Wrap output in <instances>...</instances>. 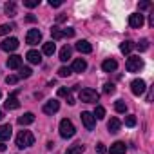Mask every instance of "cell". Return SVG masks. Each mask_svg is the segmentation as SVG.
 I'll use <instances>...</instances> for the list:
<instances>
[{"instance_id": "1", "label": "cell", "mask_w": 154, "mask_h": 154, "mask_svg": "<svg viewBox=\"0 0 154 154\" xmlns=\"http://www.w3.org/2000/svg\"><path fill=\"white\" fill-rule=\"evenodd\" d=\"M35 143V136L29 132V131H20L18 136H17V147L18 149H26V147H31Z\"/></svg>"}, {"instance_id": "2", "label": "cell", "mask_w": 154, "mask_h": 154, "mask_svg": "<svg viewBox=\"0 0 154 154\" xmlns=\"http://www.w3.org/2000/svg\"><path fill=\"white\" fill-rule=\"evenodd\" d=\"M78 98H80V102H84V103H96V102H98V98H100V94H98L94 89L85 87V89H82V91H80Z\"/></svg>"}, {"instance_id": "3", "label": "cell", "mask_w": 154, "mask_h": 154, "mask_svg": "<svg viewBox=\"0 0 154 154\" xmlns=\"http://www.w3.org/2000/svg\"><path fill=\"white\" fill-rule=\"evenodd\" d=\"M74 134H76V129H74L72 122L67 120V118H63V120L60 122V136L65 138V140H69V138H72Z\"/></svg>"}, {"instance_id": "4", "label": "cell", "mask_w": 154, "mask_h": 154, "mask_svg": "<svg viewBox=\"0 0 154 154\" xmlns=\"http://www.w3.org/2000/svg\"><path fill=\"white\" fill-rule=\"evenodd\" d=\"M141 67H143V60H141L140 56H131V58L127 60V63H125V69H127L129 72H138Z\"/></svg>"}, {"instance_id": "5", "label": "cell", "mask_w": 154, "mask_h": 154, "mask_svg": "<svg viewBox=\"0 0 154 154\" xmlns=\"http://www.w3.org/2000/svg\"><path fill=\"white\" fill-rule=\"evenodd\" d=\"M80 118H82V123L85 125V129H87V131H93V129H94V125H96V118L93 116V112L84 111V112L80 114Z\"/></svg>"}, {"instance_id": "6", "label": "cell", "mask_w": 154, "mask_h": 154, "mask_svg": "<svg viewBox=\"0 0 154 154\" xmlns=\"http://www.w3.org/2000/svg\"><path fill=\"white\" fill-rule=\"evenodd\" d=\"M145 82L141 80V78H136V80H132L131 82V91H132V94L134 96H140V94H143L145 93Z\"/></svg>"}, {"instance_id": "7", "label": "cell", "mask_w": 154, "mask_h": 154, "mask_svg": "<svg viewBox=\"0 0 154 154\" xmlns=\"http://www.w3.org/2000/svg\"><path fill=\"white\" fill-rule=\"evenodd\" d=\"M40 40H42V33H40L38 29H29V31H27V35H26V42H27L29 45H36Z\"/></svg>"}, {"instance_id": "8", "label": "cell", "mask_w": 154, "mask_h": 154, "mask_svg": "<svg viewBox=\"0 0 154 154\" xmlns=\"http://www.w3.org/2000/svg\"><path fill=\"white\" fill-rule=\"evenodd\" d=\"M17 94H18V91H15L13 94H9V98L4 102V107H6L8 111H15V109H18V107H20V102H18Z\"/></svg>"}, {"instance_id": "9", "label": "cell", "mask_w": 154, "mask_h": 154, "mask_svg": "<svg viewBox=\"0 0 154 154\" xmlns=\"http://www.w3.org/2000/svg\"><path fill=\"white\" fill-rule=\"evenodd\" d=\"M0 47H2V51L11 53V51H15V49L18 47V40H17V38H6L2 44H0Z\"/></svg>"}, {"instance_id": "10", "label": "cell", "mask_w": 154, "mask_h": 154, "mask_svg": "<svg viewBox=\"0 0 154 154\" xmlns=\"http://www.w3.org/2000/svg\"><path fill=\"white\" fill-rule=\"evenodd\" d=\"M143 15H140V13H134V15H131L129 17V26L131 27H134V29H140L141 26H143Z\"/></svg>"}, {"instance_id": "11", "label": "cell", "mask_w": 154, "mask_h": 154, "mask_svg": "<svg viewBox=\"0 0 154 154\" xmlns=\"http://www.w3.org/2000/svg\"><path fill=\"white\" fill-rule=\"evenodd\" d=\"M58 109H60V102L58 100H49L44 105V112L45 114H54V112H58Z\"/></svg>"}, {"instance_id": "12", "label": "cell", "mask_w": 154, "mask_h": 154, "mask_svg": "<svg viewBox=\"0 0 154 154\" xmlns=\"http://www.w3.org/2000/svg\"><path fill=\"white\" fill-rule=\"evenodd\" d=\"M127 152V145L123 141H114L109 149V154H125Z\"/></svg>"}, {"instance_id": "13", "label": "cell", "mask_w": 154, "mask_h": 154, "mask_svg": "<svg viewBox=\"0 0 154 154\" xmlns=\"http://www.w3.org/2000/svg\"><path fill=\"white\" fill-rule=\"evenodd\" d=\"M85 69H87V62H85L84 58H76V60L72 62V67H71L72 72H84Z\"/></svg>"}, {"instance_id": "14", "label": "cell", "mask_w": 154, "mask_h": 154, "mask_svg": "<svg viewBox=\"0 0 154 154\" xmlns=\"http://www.w3.org/2000/svg\"><path fill=\"white\" fill-rule=\"evenodd\" d=\"M11 134H13V129H11V125H9V123L0 125V141L9 140V138H11Z\"/></svg>"}, {"instance_id": "15", "label": "cell", "mask_w": 154, "mask_h": 154, "mask_svg": "<svg viewBox=\"0 0 154 154\" xmlns=\"http://www.w3.org/2000/svg\"><path fill=\"white\" fill-rule=\"evenodd\" d=\"M8 67L9 69H20L22 67V56H18V54L9 56L8 58Z\"/></svg>"}, {"instance_id": "16", "label": "cell", "mask_w": 154, "mask_h": 154, "mask_svg": "<svg viewBox=\"0 0 154 154\" xmlns=\"http://www.w3.org/2000/svg\"><path fill=\"white\" fill-rule=\"evenodd\" d=\"M76 49H78L80 53H84V54H89L93 51V45L87 40H78V42H76Z\"/></svg>"}, {"instance_id": "17", "label": "cell", "mask_w": 154, "mask_h": 154, "mask_svg": "<svg viewBox=\"0 0 154 154\" xmlns=\"http://www.w3.org/2000/svg\"><path fill=\"white\" fill-rule=\"evenodd\" d=\"M102 69H103L105 72H114V71L118 69V62L112 60V58H109V60H105V62L102 63Z\"/></svg>"}, {"instance_id": "18", "label": "cell", "mask_w": 154, "mask_h": 154, "mask_svg": "<svg viewBox=\"0 0 154 154\" xmlns=\"http://www.w3.org/2000/svg\"><path fill=\"white\" fill-rule=\"evenodd\" d=\"M26 58H27L31 63H40V62H42V54H40L38 51H35V49H31V51L26 54Z\"/></svg>"}, {"instance_id": "19", "label": "cell", "mask_w": 154, "mask_h": 154, "mask_svg": "<svg viewBox=\"0 0 154 154\" xmlns=\"http://www.w3.org/2000/svg\"><path fill=\"white\" fill-rule=\"evenodd\" d=\"M35 122V114L33 112H26L18 118V125H31Z\"/></svg>"}, {"instance_id": "20", "label": "cell", "mask_w": 154, "mask_h": 154, "mask_svg": "<svg viewBox=\"0 0 154 154\" xmlns=\"http://www.w3.org/2000/svg\"><path fill=\"white\" fill-rule=\"evenodd\" d=\"M120 127H122V122L118 120V118H111L109 120V123H107V129H109V132H118L120 131Z\"/></svg>"}, {"instance_id": "21", "label": "cell", "mask_w": 154, "mask_h": 154, "mask_svg": "<svg viewBox=\"0 0 154 154\" xmlns=\"http://www.w3.org/2000/svg\"><path fill=\"white\" fill-rule=\"evenodd\" d=\"M85 150V145H82V143H74V145H71L67 150H65V154H82Z\"/></svg>"}, {"instance_id": "22", "label": "cell", "mask_w": 154, "mask_h": 154, "mask_svg": "<svg viewBox=\"0 0 154 154\" xmlns=\"http://www.w3.org/2000/svg\"><path fill=\"white\" fill-rule=\"evenodd\" d=\"M132 49H134V42H131V40H125V42L120 44V51H122L123 54H129Z\"/></svg>"}, {"instance_id": "23", "label": "cell", "mask_w": 154, "mask_h": 154, "mask_svg": "<svg viewBox=\"0 0 154 154\" xmlns=\"http://www.w3.org/2000/svg\"><path fill=\"white\" fill-rule=\"evenodd\" d=\"M4 11H6L8 17H15V15H17V4H15V2H6Z\"/></svg>"}, {"instance_id": "24", "label": "cell", "mask_w": 154, "mask_h": 154, "mask_svg": "<svg viewBox=\"0 0 154 154\" xmlns=\"http://www.w3.org/2000/svg\"><path fill=\"white\" fill-rule=\"evenodd\" d=\"M54 51H56V45H54L53 42H45V44H44V47H42V53H44V54H47V56L54 54Z\"/></svg>"}, {"instance_id": "25", "label": "cell", "mask_w": 154, "mask_h": 154, "mask_svg": "<svg viewBox=\"0 0 154 154\" xmlns=\"http://www.w3.org/2000/svg\"><path fill=\"white\" fill-rule=\"evenodd\" d=\"M71 53H72L71 47H69V45H63L62 51H60V60H62V62H67V60L71 58Z\"/></svg>"}, {"instance_id": "26", "label": "cell", "mask_w": 154, "mask_h": 154, "mask_svg": "<svg viewBox=\"0 0 154 154\" xmlns=\"http://www.w3.org/2000/svg\"><path fill=\"white\" fill-rule=\"evenodd\" d=\"M51 36H53V40H62V38H63V31L54 26V27L51 29Z\"/></svg>"}, {"instance_id": "27", "label": "cell", "mask_w": 154, "mask_h": 154, "mask_svg": "<svg viewBox=\"0 0 154 154\" xmlns=\"http://www.w3.org/2000/svg\"><path fill=\"white\" fill-rule=\"evenodd\" d=\"M114 109H116V112H125L127 111V103L123 100H118V102H114Z\"/></svg>"}, {"instance_id": "28", "label": "cell", "mask_w": 154, "mask_h": 154, "mask_svg": "<svg viewBox=\"0 0 154 154\" xmlns=\"http://www.w3.org/2000/svg\"><path fill=\"white\" fill-rule=\"evenodd\" d=\"M15 29V24H2L0 26V35H8Z\"/></svg>"}, {"instance_id": "29", "label": "cell", "mask_w": 154, "mask_h": 154, "mask_svg": "<svg viewBox=\"0 0 154 154\" xmlns=\"http://www.w3.org/2000/svg\"><path fill=\"white\" fill-rule=\"evenodd\" d=\"M18 71H20V72H18V78H29V76H31V72H33L29 67H20Z\"/></svg>"}, {"instance_id": "30", "label": "cell", "mask_w": 154, "mask_h": 154, "mask_svg": "<svg viewBox=\"0 0 154 154\" xmlns=\"http://www.w3.org/2000/svg\"><path fill=\"white\" fill-rule=\"evenodd\" d=\"M93 116H94V118H98V120H102V118L105 116V109H103L102 105H98V107L94 109V114H93Z\"/></svg>"}, {"instance_id": "31", "label": "cell", "mask_w": 154, "mask_h": 154, "mask_svg": "<svg viewBox=\"0 0 154 154\" xmlns=\"http://www.w3.org/2000/svg\"><path fill=\"white\" fill-rule=\"evenodd\" d=\"M18 80H20V78H18L17 74H9V76H6V84H8V85H15Z\"/></svg>"}, {"instance_id": "32", "label": "cell", "mask_w": 154, "mask_h": 154, "mask_svg": "<svg viewBox=\"0 0 154 154\" xmlns=\"http://www.w3.org/2000/svg\"><path fill=\"white\" fill-rule=\"evenodd\" d=\"M134 47H138L140 51H147V49H149V40L143 38V40H140V44H136Z\"/></svg>"}, {"instance_id": "33", "label": "cell", "mask_w": 154, "mask_h": 154, "mask_svg": "<svg viewBox=\"0 0 154 154\" xmlns=\"http://www.w3.org/2000/svg\"><path fill=\"white\" fill-rule=\"evenodd\" d=\"M114 91H116L114 84H105V85H103V93H105V94H112Z\"/></svg>"}, {"instance_id": "34", "label": "cell", "mask_w": 154, "mask_h": 154, "mask_svg": "<svg viewBox=\"0 0 154 154\" xmlns=\"http://www.w3.org/2000/svg\"><path fill=\"white\" fill-rule=\"evenodd\" d=\"M125 125H127V127H134V125H136V116H132V114L127 116V118H125Z\"/></svg>"}, {"instance_id": "35", "label": "cell", "mask_w": 154, "mask_h": 154, "mask_svg": "<svg viewBox=\"0 0 154 154\" xmlns=\"http://www.w3.org/2000/svg\"><path fill=\"white\" fill-rule=\"evenodd\" d=\"M40 4V0H24V6L26 8H36Z\"/></svg>"}, {"instance_id": "36", "label": "cell", "mask_w": 154, "mask_h": 154, "mask_svg": "<svg viewBox=\"0 0 154 154\" xmlns=\"http://www.w3.org/2000/svg\"><path fill=\"white\" fill-rule=\"evenodd\" d=\"M71 72H72L71 67H60V69H58V74H60V76H69Z\"/></svg>"}, {"instance_id": "37", "label": "cell", "mask_w": 154, "mask_h": 154, "mask_svg": "<svg viewBox=\"0 0 154 154\" xmlns=\"http://www.w3.org/2000/svg\"><path fill=\"white\" fill-rule=\"evenodd\" d=\"M71 94V87H60L58 89V96H69Z\"/></svg>"}, {"instance_id": "38", "label": "cell", "mask_w": 154, "mask_h": 154, "mask_svg": "<svg viewBox=\"0 0 154 154\" xmlns=\"http://www.w3.org/2000/svg\"><path fill=\"white\" fill-rule=\"evenodd\" d=\"M63 36H67V38L74 36V29H72V27H67V29H63Z\"/></svg>"}, {"instance_id": "39", "label": "cell", "mask_w": 154, "mask_h": 154, "mask_svg": "<svg viewBox=\"0 0 154 154\" xmlns=\"http://www.w3.org/2000/svg\"><path fill=\"white\" fill-rule=\"evenodd\" d=\"M107 150V147L103 145V143H96V152H100V154H103Z\"/></svg>"}, {"instance_id": "40", "label": "cell", "mask_w": 154, "mask_h": 154, "mask_svg": "<svg viewBox=\"0 0 154 154\" xmlns=\"http://www.w3.org/2000/svg\"><path fill=\"white\" fill-rule=\"evenodd\" d=\"M49 6L51 8H60L62 6V0H49Z\"/></svg>"}, {"instance_id": "41", "label": "cell", "mask_w": 154, "mask_h": 154, "mask_svg": "<svg viewBox=\"0 0 154 154\" xmlns=\"http://www.w3.org/2000/svg\"><path fill=\"white\" fill-rule=\"evenodd\" d=\"M138 8H140V9H149V8H150V2H140Z\"/></svg>"}, {"instance_id": "42", "label": "cell", "mask_w": 154, "mask_h": 154, "mask_svg": "<svg viewBox=\"0 0 154 154\" xmlns=\"http://www.w3.org/2000/svg\"><path fill=\"white\" fill-rule=\"evenodd\" d=\"M26 20H27V22H36V17H33V15H27V17H26Z\"/></svg>"}, {"instance_id": "43", "label": "cell", "mask_w": 154, "mask_h": 154, "mask_svg": "<svg viewBox=\"0 0 154 154\" xmlns=\"http://www.w3.org/2000/svg\"><path fill=\"white\" fill-rule=\"evenodd\" d=\"M67 103H69V105H74V103H76V102H74V98H72L71 94L67 96Z\"/></svg>"}, {"instance_id": "44", "label": "cell", "mask_w": 154, "mask_h": 154, "mask_svg": "<svg viewBox=\"0 0 154 154\" xmlns=\"http://www.w3.org/2000/svg\"><path fill=\"white\" fill-rule=\"evenodd\" d=\"M56 20H58V22H63V20H65V15H58Z\"/></svg>"}, {"instance_id": "45", "label": "cell", "mask_w": 154, "mask_h": 154, "mask_svg": "<svg viewBox=\"0 0 154 154\" xmlns=\"http://www.w3.org/2000/svg\"><path fill=\"white\" fill-rule=\"evenodd\" d=\"M2 118H4V112H2V111H0V120H2Z\"/></svg>"}, {"instance_id": "46", "label": "cell", "mask_w": 154, "mask_h": 154, "mask_svg": "<svg viewBox=\"0 0 154 154\" xmlns=\"http://www.w3.org/2000/svg\"><path fill=\"white\" fill-rule=\"evenodd\" d=\"M0 96H2V93H0Z\"/></svg>"}]
</instances>
